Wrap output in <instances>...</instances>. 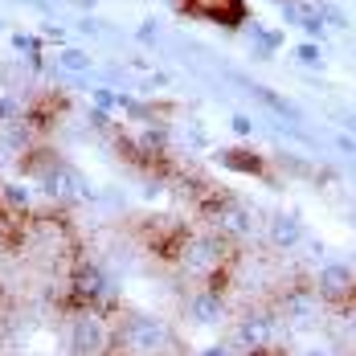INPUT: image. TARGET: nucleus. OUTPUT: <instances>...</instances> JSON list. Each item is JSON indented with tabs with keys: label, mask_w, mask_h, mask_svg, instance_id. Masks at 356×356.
Here are the masks:
<instances>
[{
	"label": "nucleus",
	"mask_w": 356,
	"mask_h": 356,
	"mask_svg": "<svg viewBox=\"0 0 356 356\" xmlns=\"http://www.w3.org/2000/svg\"><path fill=\"white\" fill-rule=\"evenodd\" d=\"M123 344L127 348H143V353L147 348H160L164 344V327L136 312V316H127V323H123Z\"/></svg>",
	"instance_id": "nucleus-1"
},
{
	"label": "nucleus",
	"mask_w": 356,
	"mask_h": 356,
	"mask_svg": "<svg viewBox=\"0 0 356 356\" xmlns=\"http://www.w3.org/2000/svg\"><path fill=\"white\" fill-rule=\"evenodd\" d=\"M103 344H107L103 323L95 320V316H78V323H74V353L78 356H99Z\"/></svg>",
	"instance_id": "nucleus-2"
},
{
	"label": "nucleus",
	"mask_w": 356,
	"mask_h": 356,
	"mask_svg": "<svg viewBox=\"0 0 356 356\" xmlns=\"http://www.w3.org/2000/svg\"><path fill=\"white\" fill-rule=\"evenodd\" d=\"M356 291V275L348 266H340V262H327L320 270V295L323 299H348Z\"/></svg>",
	"instance_id": "nucleus-3"
},
{
	"label": "nucleus",
	"mask_w": 356,
	"mask_h": 356,
	"mask_svg": "<svg viewBox=\"0 0 356 356\" xmlns=\"http://www.w3.org/2000/svg\"><path fill=\"white\" fill-rule=\"evenodd\" d=\"M270 340V320L266 316H250L242 327H238V344H246V348H262Z\"/></svg>",
	"instance_id": "nucleus-4"
},
{
	"label": "nucleus",
	"mask_w": 356,
	"mask_h": 356,
	"mask_svg": "<svg viewBox=\"0 0 356 356\" xmlns=\"http://www.w3.org/2000/svg\"><path fill=\"white\" fill-rule=\"evenodd\" d=\"M217 316H221V295H217V291H201V295L193 299V320L213 323Z\"/></svg>",
	"instance_id": "nucleus-5"
},
{
	"label": "nucleus",
	"mask_w": 356,
	"mask_h": 356,
	"mask_svg": "<svg viewBox=\"0 0 356 356\" xmlns=\"http://www.w3.org/2000/svg\"><path fill=\"white\" fill-rule=\"evenodd\" d=\"M270 238H275V246H295L299 242V221L291 213H279L270 221Z\"/></svg>",
	"instance_id": "nucleus-6"
},
{
	"label": "nucleus",
	"mask_w": 356,
	"mask_h": 356,
	"mask_svg": "<svg viewBox=\"0 0 356 356\" xmlns=\"http://www.w3.org/2000/svg\"><path fill=\"white\" fill-rule=\"evenodd\" d=\"M103 270H99V266H86V270H82V275H78V299H86V303H90V299H99V295H103Z\"/></svg>",
	"instance_id": "nucleus-7"
},
{
	"label": "nucleus",
	"mask_w": 356,
	"mask_h": 356,
	"mask_svg": "<svg viewBox=\"0 0 356 356\" xmlns=\"http://www.w3.org/2000/svg\"><path fill=\"white\" fill-rule=\"evenodd\" d=\"M217 258H221V242H197L188 250V266H197V270H209Z\"/></svg>",
	"instance_id": "nucleus-8"
},
{
	"label": "nucleus",
	"mask_w": 356,
	"mask_h": 356,
	"mask_svg": "<svg viewBox=\"0 0 356 356\" xmlns=\"http://www.w3.org/2000/svg\"><path fill=\"white\" fill-rule=\"evenodd\" d=\"M221 225H225L229 234H250V217H246V209H238V205L221 209Z\"/></svg>",
	"instance_id": "nucleus-9"
},
{
	"label": "nucleus",
	"mask_w": 356,
	"mask_h": 356,
	"mask_svg": "<svg viewBox=\"0 0 356 356\" xmlns=\"http://www.w3.org/2000/svg\"><path fill=\"white\" fill-rule=\"evenodd\" d=\"M295 58H299V62H307V66H320V62H323V54L316 49V45H299V49H295Z\"/></svg>",
	"instance_id": "nucleus-10"
},
{
	"label": "nucleus",
	"mask_w": 356,
	"mask_h": 356,
	"mask_svg": "<svg viewBox=\"0 0 356 356\" xmlns=\"http://www.w3.org/2000/svg\"><path fill=\"white\" fill-rule=\"evenodd\" d=\"M66 66H74V70H82V66H86V58H82V54H66Z\"/></svg>",
	"instance_id": "nucleus-11"
},
{
	"label": "nucleus",
	"mask_w": 356,
	"mask_h": 356,
	"mask_svg": "<svg viewBox=\"0 0 356 356\" xmlns=\"http://www.w3.org/2000/svg\"><path fill=\"white\" fill-rule=\"evenodd\" d=\"M201 356H225V344H217V348H209V353H201Z\"/></svg>",
	"instance_id": "nucleus-12"
},
{
	"label": "nucleus",
	"mask_w": 356,
	"mask_h": 356,
	"mask_svg": "<svg viewBox=\"0 0 356 356\" xmlns=\"http://www.w3.org/2000/svg\"><path fill=\"white\" fill-rule=\"evenodd\" d=\"M312 356H323V353H312Z\"/></svg>",
	"instance_id": "nucleus-13"
}]
</instances>
